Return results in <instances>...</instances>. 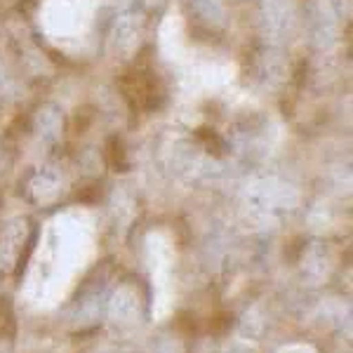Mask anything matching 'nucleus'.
Here are the masks:
<instances>
[{
  "instance_id": "f257e3e1",
  "label": "nucleus",
  "mask_w": 353,
  "mask_h": 353,
  "mask_svg": "<svg viewBox=\"0 0 353 353\" xmlns=\"http://www.w3.org/2000/svg\"><path fill=\"white\" fill-rule=\"evenodd\" d=\"M349 0H309L304 12L306 38L318 54H330L344 41L349 26Z\"/></svg>"
},
{
  "instance_id": "f03ea898",
  "label": "nucleus",
  "mask_w": 353,
  "mask_h": 353,
  "mask_svg": "<svg viewBox=\"0 0 353 353\" xmlns=\"http://www.w3.org/2000/svg\"><path fill=\"white\" fill-rule=\"evenodd\" d=\"M294 205H297V193L288 181H281L276 176L252 181L243 196L245 212L261 224H271V221L288 217Z\"/></svg>"
},
{
  "instance_id": "7ed1b4c3",
  "label": "nucleus",
  "mask_w": 353,
  "mask_h": 353,
  "mask_svg": "<svg viewBox=\"0 0 353 353\" xmlns=\"http://www.w3.org/2000/svg\"><path fill=\"white\" fill-rule=\"evenodd\" d=\"M146 33H149V12L141 3H125L116 17L111 19L109 26V50L116 59L130 61L137 52L141 50V45L146 43Z\"/></svg>"
},
{
  "instance_id": "20e7f679",
  "label": "nucleus",
  "mask_w": 353,
  "mask_h": 353,
  "mask_svg": "<svg viewBox=\"0 0 353 353\" xmlns=\"http://www.w3.org/2000/svg\"><path fill=\"white\" fill-rule=\"evenodd\" d=\"M294 0H259V36L261 48L285 52V45L297 31Z\"/></svg>"
},
{
  "instance_id": "39448f33",
  "label": "nucleus",
  "mask_w": 353,
  "mask_h": 353,
  "mask_svg": "<svg viewBox=\"0 0 353 353\" xmlns=\"http://www.w3.org/2000/svg\"><path fill=\"white\" fill-rule=\"evenodd\" d=\"M66 132V113L57 101H43L31 116V134L38 146L54 149Z\"/></svg>"
},
{
  "instance_id": "423d86ee",
  "label": "nucleus",
  "mask_w": 353,
  "mask_h": 353,
  "mask_svg": "<svg viewBox=\"0 0 353 353\" xmlns=\"http://www.w3.org/2000/svg\"><path fill=\"white\" fill-rule=\"evenodd\" d=\"M88 0H48L45 3V26L54 36L83 31L88 17Z\"/></svg>"
},
{
  "instance_id": "0eeeda50",
  "label": "nucleus",
  "mask_w": 353,
  "mask_h": 353,
  "mask_svg": "<svg viewBox=\"0 0 353 353\" xmlns=\"http://www.w3.org/2000/svg\"><path fill=\"white\" fill-rule=\"evenodd\" d=\"M64 186H66L64 172L57 165H43V168H38L36 172L28 176L26 191L33 203L50 205L59 201V196L64 193Z\"/></svg>"
},
{
  "instance_id": "6e6552de",
  "label": "nucleus",
  "mask_w": 353,
  "mask_h": 353,
  "mask_svg": "<svg viewBox=\"0 0 353 353\" xmlns=\"http://www.w3.org/2000/svg\"><path fill=\"white\" fill-rule=\"evenodd\" d=\"M28 238V219L14 217L8 224H3L0 231V266H14V261L21 257V250Z\"/></svg>"
},
{
  "instance_id": "1a4fd4ad",
  "label": "nucleus",
  "mask_w": 353,
  "mask_h": 353,
  "mask_svg": "<svg viewBox=\"0 0 353 353\" xmlns=\"http://www.w3.org/2000/svg\"><path fill=\"white\" fill-rule=\"evenodd\" d=\"M186 8L193 19L208 31H221L229 21L226 0H186Z\"/></svg>"
},
{
  "instance_id": "9d476101",
  "label": "nucleus",
  "mask_w": 353,
  "mask_h": 353,
  "mask_svg": "<svg viewBox=\"0 0 353 353\" xmlns=\"http://www.w3.org/2000/svg\"><path fill=\"white\" fill-rule=\"evenodd\" d=\"M3 163H5V149H3V144H0V168H3Z\"/></svg>"
},
{
  "instance_id": "9b49d317",
  "label": "nucleus",
  "mask_w": 353,
  "mask_h": 353,
  "mask_svg": "<svg viewBox=\"0 0 353 353\" xmlns=\"http://www.w3.org/2000/svg\"><path fill=\"white\" fill-rule=\"evenodd\" d=\"M125 3H132V0H125Z\"/></svg>"
}]
</instances>
